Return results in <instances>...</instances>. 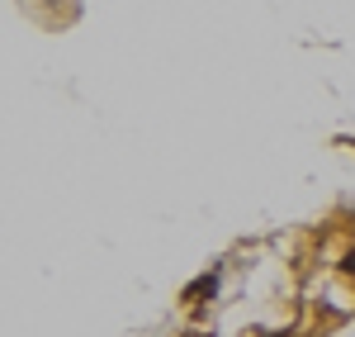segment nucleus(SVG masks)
I'll return each instance as SVG.
<instances>
[{"mask_svg":"<svg viewBox=\"0 0 355 337\" xmlns=\"http://www.w3.org/2000/svg\"><path fill=\"white\" fill-rule=\"evenodd\" d=\"M346 271H351V276H355V252H351V256H346Z\"/></svg>","mask_w":355,"mask_h":337,"instance_id":"obj_1","label":"nucleus"}]
</instances>
